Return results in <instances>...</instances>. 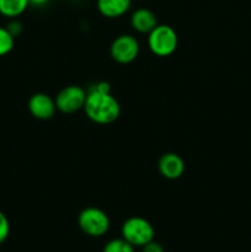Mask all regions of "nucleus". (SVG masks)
Wrapping results in <instances>:
<instances>
[{"label": "nucleus", "instance_id": "obj_1", "mask_svg": "<svg viewBox=\"0 0 251 252\" xmlns=\"http://www.w3.org/2000/svg\"><path fill=\"white\" fill-rule=\"evenodd\" d=\"M86 116L98 125H108L120 117L121 107L116 97L111 95L110 84L106 81L95 84L86 95L84 105Z\"/></svg>", "mask_w": 251, "mask_h": 252}, {"label": "nucleus", "instance_id": "obj_2", "mask_svg": "<svg viewBox=\"0 0 251 252\" xmlns=\"http://www.w3.org/2000/svg\"><path fill=\"white\" fill-rule=\"evenodd\" d=\"M179 37L176 31L167 25H157L148 37L150 51L157 57H167L177 48Z\"/></svg>", "mask_w": 251, "mask_h": 252}, {"label": "nucleus", "instance_id": "obj_3", "mask_svg": "<svg viewBox=\"0 0 251 252\" xmlns=\"http://www.w3.org/2000/svg\"><path fill=\"white\" fill-rule=\"evenodd\" d=\"M121 233H122V238L133 246L143 248L148 243L154 240L155 231L147 219L140 218V217H132L123 223Z\"/></svg>", "mask_w": 251, "mask_h": 252}, {"label": "nucleus", "instance_id": "obj_4", "mask_svg": "<svg viewBox=\"0 0 251 252\" xmlns=\"http://www.w3.org/2000/svg\"><path fill=\"white\" fill-rule=\"evenodd\" d=\"M79 226L85 234L90 236H102L110 229V218L100 208L89 207L81 211L78 218Z\"/></svg>", "mask_w": 251, "mask_h": 252}, {"label": "nucleus", "instance_id": "obj_5", "mask_svg": "<svg viewBox=\"0 0 251 252\" xmlns=\"http://www.w3.org/2000/svg\"><path fill=\"white\" fill-rule=\"evenodd\" d=\"M86 95L81 86L70 85L62 89L56 97V107L63 113H74L84 108Z\"/></svg>", "mask_w": 251, "mask_h": 252}, {"label": "nucleus", "instance_id": "obj_6", "mask_svg": "<svg viewBox=\"0 0 251 252\" xmlns=\"http://www.w3.org/2000/svg\"><path fill=\"white\" fill-rule=\"evenodd\" d=\"M139 53V42L132 34H121L111 44V57L117 63L128 64Z\"/></svg>", "mask_w": 251, "mask_h": 252}, {"label": "nucleus", "instance_id": "obj_7", "mask_svg": "<svg viewBox=\"0 0 251 252\" xmlns=\"http://www.w3.org/2000/svg\"><path fill=\"white\" fill-rule=\"evenodd\" d=\"M29 110L33 117L38 120H49L56 112V101L47 94L37 93L29 100Z\"/></svg>", "mask_w": 251, "mask_h": 252}, {"label": "nucleus", "instance_id": "obj_8", "mask_svg": "<svg viewBox=\"0 0 251 252\" xmlns=\"http://www.w3.org/2000/svg\"><path fill=\"white\" fill-rule=\"evenodd\" d=\"M160 174L169 180H176L182 176L185 171V162L180 155L175 153H166L159 160Z\"/></svg>", "mask_w": 251, "mask_h": 252}, {"label": "nucleus", "instance_id": "obj_9", "mask_svg": "<svg viewBox=\"0 0 251 252\" xmlns=\"http://www.w3.org/2000/svg\"><path fill=\"white\" fill-rule=\"evenodd\" d=\"M130 25L139 33H149L157 25V20L152 10L142 7V9L135 10L132 14Z\"/></svg>", "mask_w": 251, "mask_h": 252}, {"label": "nucleus", "instance_id": "obj_10", "mask_svg": "<svg viewBox=\"0 0 251 252\" xmlns=\"http://www.w3.org/2000/svg\"><path fill=\"white\" fill-rule=\"evenodd\" d=\"M132 0H97V9L102 16L116 19L129 10Z\"/></svg>", "mask_w": 251, "mask_h": 252}, {"label": "nucleus", "instance_id": "obj_11", "mask_svg": "<svg viewBox=\"0 0 251 252\" xmlns=\"http://www.w3.org/2000/svg\"><path fill=\"white\" fill-rule=\"evenodd\" d=\"M29 5V0H0V14L9 19H15L25 12Z\"/></svg>", "mask_w": 251, "mask_h": 252}, {"label": "nucleus", "instance_id": "obj_12", "mask_svg": "<svg viewBox=\"0 0 251 252\" xmlns=\"http://www.w3.org/2000/svg\"><path fill=\"white\" fill-rule=\"evenodd\" d=\"M102 252H134V246L123 238L108 241Z\"/></svg>", "mask_w": 251, "mask_h": 252}, {"label": "nucleus", "instance_id": "obj_13", "mask_svg": "<svg viewBox=\"0 0 251 252\" xmlns=\"http://www.w3.org/2000/svg\"><path fill=\"white\" fill-rule=\"evenodd\" d=\"M15 38L10 34L6 27H0V57L6 56L14 48Z\"/></svg>", "mask_w": 251, "mask_h": 252}, {"label": "nucleus", "instance_id": "obj_14", "mask_svg": "<svg viewBox=\"0 0 251 252\" xmlns=\"http://www.w3.org/2000/svg\"><path fill=\"white\" fill-rule=\"evenodd\" d=\"M10 234V223L7 217L0 211V244L4 243Z\"/></svg>", "mask_w": 251, "mask_h": 252}, {"label": "nucleus", "instance_id": "obj_15", "mask_svg": "<svg viewBox=\"0 0 251 252\" xmlns=\"http://www.w3.org/2000/svg\"><path fill=\"white\" fill-rule=\"evenodd\" d=\"M6 30L10 32V34H11V36L15 38V37L20 36V33L22 32V24L20 21H17V20L12 19L11 21L6 25Z\"/></svg>", "mask_w": 251, "mask_h": 252}, {"label": "nucleus", "instance_id": "obj_16", "mask_svg": "<svg viewBox=\"0 0 251 252\" xmlns=\"http://www.w3.org/2000/svg\"><path fill=\"white\" fill-rule=\"evenodd\" d=\"M142 252H165V251H164V248H162L159 243H155L154 240H152L150 243H148L147 245L143 246Z\"/></svg>", "mask_w": 251, "mask_h": 252}, {"label": "nucleus", "instance_id": "obj_17", "mask_svg": "<svg viewBox=\"0 0 251 252\" xmlns=\"http://www.w3.org/2000/svg\"><path fill=\"white\" fill-rule=\"evenodd\" d=\"M30 4L33 5V6H43L46 5L49 0H29Z\"/></svg>", "mask_w": 251, "mask_h": 252}]
</instances>
